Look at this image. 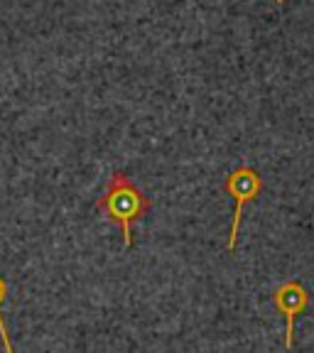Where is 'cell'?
<instances>
[{
  "mask_svg": "<svg viewBox=\"0 0 314 353\" xmlns=\"http://www.w3.org/2000/svg\"><path fill=\"white\" fill-rule=\"evenodd\" d=\"M150 206H153V201H150V199L135 187V182H133L130 176L121 170L110 172L104 196L96 199V209L108 221H113V223L121 226L123 248L126 250L133 248V226H135L143 216H148Z\"/></svg>",
  "mask_w": 314,
  "mask_h": 353,
  "instance_id": "1",
  "label": "cell"
},
{
  "mask_svg": "<svg viewBox=\"0 0 314 353\" xmlns=\"http://www.w3.org/2000/svg\"><path fill=\"white\" fill-rule=\"evenodd\" d=\"M224 192L236 199V211H233V223H231V231H228V243H226V248L233 253L236 241H238V226H241L243 206L251 204V201H255V199L260 196V192H263V176H260V172L253 170V167L241 165L226 176Z\"/></svg>",
  "mask_w": 314,
  "mask_h": 353,
  "instance_id": "2",
  "label": "cell"
},
{
  "mask_svg": "<svg viewBox=\"0 0 314 353\" xmlns=\"http://www.w3.org/2000/svg\"><path fill=\"white\" fill-rule=\"evenodd\" d=\"M273 307L285 319V351H293L295 346V319L304 314L309 307V292L300 280H287L273 292Z\"/></svg>",
  "mask_w": 314,
  "mask_h": 353,
  "instance_id": "3",
  "label": "cell"
},
{
  "mask_svg": "<svg viewBox=\"0 0 314 353\" xmlns=\"http://www.w3.org/2000/svg\"><path fill=\"white\" fill-rule=\"evenodd\" d=\"M6 297H8V282H6V277H0V307H3ZM0 339H3L6 353H15V351H12V341H10V334H8V326H6V319H3V314H0Z\"/></svg>",
  "mask_w": 314,
  "mask_h": 353,
  "instance_id": "4",
  "label": "cell"
},
{
  "mask_svg": "<svg viewBox=\"0 0 314 353\" xmlns=\"http://www.w3.org/2000/svg\"><path fill=\"white\" fill-rule=\"evenodd\" d=\"M277 3H285V0H277Z\"/></svg>",
  "mask_w": 314,
  "mask_h": 353,
  "instance_id": "5",
  "label": "cell"
}]
</instances>
